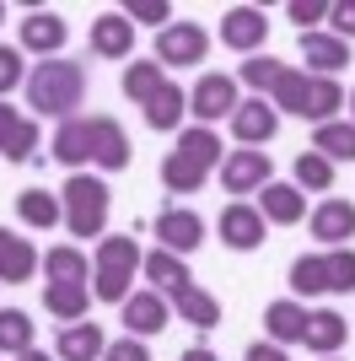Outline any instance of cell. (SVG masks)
Wrapping results in <instances>:
<instances>
[{
	"label": "cell",
	"mask_w": 355,
	"mask_h": 361,
	"mask_svg": "<svg viewBox=\"0 0 355 361\" xmlns=\"http://www.w3.org/2000/svg\"><path fill=\"white\" fill-rule=\"evenodd\" d=\"M54 350H59V361H97L108 350V340H103L97 324H65L59 340H54Z\"/></svg>",
	"instance_id": "obj_19"
},
{
	"label": "cell",
	"mask_w": 355,
	"mask_h": 361,
	"mask_svg": "<svg viewBox=\"0 0 355 361\" xmlns=\"http://www.w3.org/2000/svg\"><path fill=\"white\" fill-rule=\"evenodd\" d=\"M32 270H38V254H32V243L0 226V281H6V286H16V281H32Z\"/></svg>",
	"instance_id": "obj_20"
},
{
	"label": "cell",
	"mask_w": 355,
	"mask_h": 361,
	"mask_svg": "<svg viewBox=\"0 0 355 361\" xmlns=\"http://www.w3.org/2000/svg\"><path fill=\"white\" fill-rule=\"evenodd\" d=\"M328 22H334V38H344V44H350V38H355V0L328 6Z\"/></svg>",
	"instance_id": "obj_44"
},
{
	"label": "cell",
	"mask_w": 355,
	"mask_h": 361,
	"mask_svg": "<svg viewBox=\"0 0 355 361\" xmlns=\"http://www.w3.org/2000/svg\"><path fill=\"white\" fill-rule=\"evenodd\" d=\"M135 264H140V248H135V238H103L97 243V270H92V281H97V297L103 302H124L130 297V281H135Z\"/></svg>",
	"instance_id": "obj_3"
},
{
	"label": "cell",
	"mask_w": 355,
	"mask_h": 361,
	"mask_svg": "<svg viewBox=\"0 0 355 361\" xmlns=\"http://www.w3.org/2000/svg\"><path fill=\"white\" fill-rule=\"evenodd\" d=\"M221 243L237 248V254L259 248V243H264V216H259V205H226L221 211Z\"/></svg>",
	"instance_id": "obj_12"
},
{
	"label": "cell",
	"mask_w": 355,
	"mask_h": 361,
	"mask_svg": "<svg viewBox=\"0 0 355 361\" xmlns=\"http://www.w3.org/2000/svg\"><path fill=\"white\" fill-rule=\"evenodd\" d=\"M0 350H6V356L32 350V318L22 313V307H6V313H0Z\"/></svg>",
	"instance_id": "obj_36"
},
{
	"label": "cell",
	"mask_w": 355,
	"mask_h": 361,
	"mask_svg": "<svg viewBox=\"0 0 355 361\" xmlns=\"http://www.w3.org/2000/svg\"><path fill=\"white\" fill-rule=\"evenodd\" d=\"M16 361H49V356H44V350H38V345H32V350H22V356H16Z\"/></svg>",
	"instance_id": "obj_48"
},
{
	"label": "cell",
	"mask_w": 355,
	"mask_h": 361,
	"mask_svg": "<svg viewBox=\"0 0 355 361\" xmlns=\"http://www.w3.org/2000/svg\"><path fill=\"white\" fill-rule=\"evenodd\" d=\"M183 114H189V92L178 87V81H162V92L146 103V124L151 130H178Z\"/></svg>",
	"instance_id": "obj_25"
},
{
	"label": "cell",
	"mask_w": 355,
	"mask_h": 361,
	"mask_svg": "<svg viewBox=\"0 0 355 361\" xmlns=\"http://www.w3.org/2000/svg\"><path fill=\"white\" fill-rule=\"evenodd\" d=\"M32 151H38V124L22 119L11 103H0V157L6 162H27Z\"/></svg>",
	"instance_id": "obj_15"
},
{
	"label": "cell",
	"mask_w": 355,
	"mask_h": 361,
	"mask_svg": "<svg viewBox=\"0 0 355 361\" xmlns=\"http://www.w3.org/2000/svg\"><path fill=\"white\" fill-rule=\"evenodd\" d=\"M92 124V162L108 167V173H118V167H130V135H124V124L108 119V114H97Z\"/></svg>",
	"instance_id": "obj_9"
},
{
	"label": "cell",
	"mask_w": 355,
	"mask_h": 361,
	"mask_svg": "<svg viewBox=\"0 0 355 361\" xmlns=\"http://www.w3.org/2000/svg\"><path fill=\"white\" fill-rule=\"evenodd\" d=\"M280 71H285L280 60H269V54H253V60L242 65V81H248L253 92H269L275 81H280Z\"/></svg>",
	"instance_id": "obj_40"
},
{
	"label": "cell",
	"mask_w": 355,
	"mask_h": 361,
	"mask_svg": "<svg viewBox=\"0 0 355 361\" xmlns=\"http://www.w3.org/2000/svg\"><path fill=\"white\" fill-rule=\"evenodd\" d=\"M323 281H328V291H355V248H328Z\"/></svg>",
	"instance_id": "obj_37"
},
{
	"label": "cell",
	"mask_w": 355,
	"mask_h": 361,
	"mask_svg": "<svg viewBox=\"0 0 355 361\" xmlns=\"http://www.w3.org/2000/svg\"><path fill=\"white\" fill-rule=\"evenodd\" d=\"M189 114L194 119H205V124H216V119H232L237 114V81L232 75H199V87L189 92Z\"/></svg>",
	"instance_id": "obj_5"
},
{
	"label": "cell",
	"mask_w": 355,
	"mask_h": 361,
	"mask_svg": "<svg viewBox=\"0 0 355 361\" xmlns=\"http://www.w3.org/2000/svg\"><path fill=\"white\" fill-rule=\"evenodd\" d=\"M118 307H124V329H130L135 340L167 329V297H156V291H130Z\"/></svg>",
	"instance_id": "obj_11"
},
{
	"label": "cell",
	"mask_w": 355,
	"mask_h": 361,
	"mask_svg": "<svg viewBox=\"0 0 355 361\" xmlns=\"http://www.w3.org/2000/svg\"><path fill=\"white\" fill-rule=\"evenodd\" d=\"M269 108H275V114H296V119H301V114H307V75L285 65L280 81L269 87Z\"/></svg>",
	"instance_id": "obj_30"
},
{
	"label": "cell",
	"mask_w": 355,
	"mask_h": 361,
	"mask_svg": "<svg viewBox=\"0 0 355 361\" xmlns=\"http://www.w3.org/2000/svg\"><path fill=\"white\" fill-rule=\"evenodd\" d=\"M81 97H87V71H81L75 60H44V65H32L27 103L38 108V114H54V119L65 124L75 108H81Z\"/></svg>",
	"instance_id": "obj_1"
},
{
	"label": "cell",
	"mask_w": 355,
	"mask_h": 361,
	"mask_svg": "<svg viewBox=\"0 0 355 361\" xmlns=\"http://www.w3.org/2000/svg\"><path fill=\"white\" fill-rule=\"evenodd\" d=\"M264 32H269V22H264V11L259 6H232V11L221 16V44L226 49H259L264 44Z\"/></svg>",
	"instance_id": "obj_13"
},
{
	"label": "cell",
	"mask_w": 355,
	"mask_h": 361,
	"mask_svg": "<svg viewBox=\"0 0 355 361\" xmlns=\"http://www.w3.org/2000/svg\"><path fill=\"white\" fill-rule=\"evenodd\" d=\"M334 108H344V87L334 75H307V114H301V119L334 124Z\"/></svg>",
	"instance_id": "obj_26"
},
{
	"label": "cell",
	"mask_w": 355,
	"mask_h": 361,
	"mask_svg": "<svg viewBox=\"0 0 355 361\" xmlns=\"http://www.w3.org/2000/svg\"><path fill=\"white\" fill-rule=\"evenodd\" d=\"M259 216H264V221H275V226H296L301 216H307V200H301V189H296V183H264Z\"/></svg>",
	"instance_id": "obj_17"
},
{
	"label": "cell",
	"mask_w": 355,
	"mask_h": 361,
	"mask_svg": "<svg viewBox=\"0 0 355 361\" xmlns=\"http://www.w3.org/2000/svg\"><path fill=\"white\" fill-rule=\"evenodd\" d=\"M49 157H54V162H65V167L92 162V124H87V119H65V124L54 130V146H49Z\"/></svg>",
	"instance_id": "obj_21"
},
{
	"label": "cell",
	"mask_w": 355,
	"mask_h": 361,
	"mask_svg": "<svg viewBox=\"0 0 355 361\" xmlns=\"http://www.w3.org/2000/svg\"><path fill=\"white\" fill-rule=\"evenodd\" d=\"M44 270H49V281H59V286H87V275H92V264H87V254L81 248H49V259H44Z\"/></svg>",
	"instance_id": "obj_29"
},
{
	"label": "cell",
	"mask_w": 355,
	"mask_h": 361,
	"mask_svg": "<svg viewBox=\"0 0 355 361\" xmlns=\"http://www.w3.org/2000/svg\"><path fill=\"white\" fill-rule=\"evenodd\" d=\"M22 81H27V71H22V49L0 44V103H6V92L22 87Z\"/></svg>",
	"instance_id": "obj_42"
},
{
	"label": "cell",
	"mask_w": 355,
	"mask_h": 361,
	"mask_svg": "<svg viewBox=\"0 0 355 361\" xmlns=\"http://www.w3.org/2000/svg\"><path fill=\"white\" fill-rule=\"evenodd\" d=\"M167 302H173L178 318H183V324H194V329H216V324H221V302L210 297V291H199L194 281H189L183 291H173Z\"/></svg>",
	"instance_id": "obj_22"
},
{
	"label": "cell",
	"mask_w": 355,
	"mask_h": 361,
	"mask_svg": "<svg viewBox=\"0 0 355 361\" xmlns=\"http://www.w3.org/2000/svg\"><path fill=\"white\" fill-rule=\"evenodd\" d=\"M275 130H280V114H275L264 97L237 103V114H232V135L242 140V146H269V140H275Z\"/></svg>",
	"instance_id": "obj_7"
},
{
	"label": "cell",
	"mask_w": 355,
	"mask_h": 361,
	"mask_svg": "<svg viewBox=\"0 0 355 361\" xmlns=\"http://www.w3.org/2000/svg\"><path fill=\"white\" fill-rule=\"evenodd\" d=\"M312 151L328 162H355V124H318Z\"/></svg>",
	"instance_id": "obj_33"
},
{
	"label": "cell",
	"mask_w": 355,
	"mask_h": 361,
	"mask_svg": "<svg viewBox=\"0 0 355 361\" xmlns=\"http://www.w3.org/2000/svg\"><path fill=\"white\" fill-rule=\"evenodd\" d=\"M135 49V27L124 11H103L92 22V54H103V60H124Z\"/></svg>",
	"instance_id": "obj_16"
},
{
	"label": "cell",
	"mask_w": 355,
	"mask_h": 361,
	"mask_svg": "<svg viewBox=\"0 0 355 361\" xmlns=\"http://www.w3.org/2000/svg\"><path fill=\"white\" fill-rule=\"evenodd\" d=\"M248 361H291V356H285V350L275 345V340H269V345L259 340V345H248Z\"/></svg>",
	"instance_id": "obj_46"
},
{
	"label": "cell",
	"mask_w": 355,
	"mask_h": 361,
	"mask_svg": "<svg viewBox=\"0 0 355 361\" xmlns=\"http://www.w3.org/2000/svg\"><path fill=\"white\" fill-rule=\"evenodd\" d=\"M16 216H22L27 226H38V232H49V226L65 216V205H59L49 189H22V195H16Z\"/></svg>",
	"instance_id": "obj_28"
},
{
	"label": "cell",
	"mask_w": 355,
	"mask_h": 361,
	"mask_svg": "<svg viewBox=\"0 0 355 361\" xmlns=\"http://www.w3.org/2000/svg\"><path fill=\"white\" fill-rule=\"evenodd\" d=\"M221 183L226 195H253L269 183V151H232L221 162Z\"/></svg>",
	"instance_id": "obj_8"
},
{
	"label": "cell",
	"mask_w": 355,
	"mask_h": 361,
	"mask_svg": "<svg viewBox=\"0 0 355 361\" xmlns=\"http://www.w3.org/2000/svg\"><path fill=\"white\" fill-rule=\"evenodd\" d=\"M285 16H291V22H323L328 6H318V0H291V6H285Z\"/></svg>",
	"instance_id": "obj_45"
},
{
	"label": "cell",
	"mask_w": 355,
	"mask_h": 361,
	"mask_svg": "<svg viewBox=\"0 0 355 361\" xmlns=\"http://www.w3.org/2000/svg\"><path fill=\"white\" fill-rule=\"evenodd\" d=\"M301 60L318 75H334L340 65H350V44L334 38V32H301Z\"/></svg>",
	"instance_id": "obj_18"
},
{
	"label": "cell",
	"mask_w": 355,
	"mask_h": 361,
	"mask_svg": "<svg viewBox=\"0 0 355 361\" xmlns=\"http://www.w3.org/2000/svg\"><path fill=\"white\" fill-rule=\"evenodd\" d=\"M344 334H350V324H344L334 307H323V313H307V340H301V345L318 350V356H334V350L344 345Z\"/></svg>",
	"instance_id": "obj_24"
},
{
	"label": "cell",
	"mask_w": 355,
	"mask_h": 361,
	"mask_svg": "<svg viewBox=\"0 0 355 361\" xmlns=\"http://www.w3.org/2000/svg\"><path fill=\"white\" fill-rule=\"evenodd\" d=\"M140 270H146V281H156V286H162V297H173V291L189 286V264H183L178 254H167V248L146 254V259H140Z\"/></svg>",
	"instance_id": "obj_27"
},
{
	"label": "cell",
	"mask_w": 355,
	"mask_h": 361,
	"mask_svg": "<svg viewBox=\"0 0 355 361\" xmlns=\"http://www.w3.org/2000/svg\"><path fill=\"white\" fill-rule=\"evenodd\" d=\"M151 226H156L162 248H167V254H178V259H183V254H194V248L205 243V221H199L194 211H178V205H167V211L156 216Z\"/></svg>",
	"instance_id": "obj_6"
},
{
	"label": "cell",
	"mask_w": 355,
	"mask_h": 361,
	"mask_svg": "<svg viewBox=\"0 0 355 361\" xmlns=\"http://www.w3.org/2000/svg\"><path fill=\"white\" fill-rule=\"evenodd\" d=\"M183 361H221V356H216L210 345H189V350H183Z\"/></svg>",
	"instance_id": "obj_47"
},
{
	"label": "cell",
	"mask_w": 355,
	"mask_h": 361,
	"mask_svg": "<svg viewBox=\"0 0 355 361\" xmlns=\"http://www.w3.org/2000/svg\"><path fill=\"white\" fill-rule=\"evenodd\" d=\"M350 114H355V92H350Z\"/></svg>",
	"instance_id": "obj_49"
},
{
	"label": "cell",
	"mask_w": 355,
	"mask_h": 361,
	"mask_svg": "<svg viewBox=\"0 0 355 361\" xmlns=\"http://www.w3.org/2000/svg\"><path fill=\"white\" fill-rule=\"evenodd\" d=\"M0 16H6V6H0Z\"/></svg>",
	"instance_id": "obj_51"
},
{
	"label": "cell",
	"mask_w": 355,
	"mask_h": 361,
	"mask_svg": "<svg viewBox=\"0 0 355 361\" xmlns=\"http://www.w3.org/2000/svg\"><path fill=\"white\" fill-rule=\"evenodd\" d=\"M296 183L323 195L328 183H334V162H328V157H318V151H301V157H296Z\"/></svg>",
	"instance_id": "obj_39"
},
{
	"label": "cell",
	"mask_w": 355,
	"mask_h": 361,
	"mask_svg": "<svg viewBox=\"0 0 355 361\" xmlns=\"http://www.w3.org/2000/svg\"><path fill=\"white\" fill-rule=\"evenodd\" d=\"M312 238L328 243V248H344L355 238V205L350 200H323L318 211H312Z\"/></svg>",
	"instance_id": "obj_14"
},
{
	"label": "cell",
	"mask_w": 355,
	"mask_h": 361,
	"mask_svg": "<svg viewBox=\"0 0 355 361\" xmlns=\"http://www.w3.org/2000/svg\"><path fill=\"white\" fill-rule=\"evenodd\" d=\"M178 151L189 157V162H199L210 173V167L221 162V140H216V130H205V124H194V130H183L178 135Z\"/></svg>",
	"instance_id": "obj_35"
},
{
	"label": "cell",
	"mask_w": 355,
	"mask_h": 361,
	"mask_svg": "<svg viewBox=\"0 0 355 361\" xmlns=\"http://www.w3.org/2000/svg\"><path fill=\"white\" fill-rule=\"evenodd\" d=\"M65 38H70L65 16H54V11H27V22H22V49L44 54V60H59Z\"/></svg>",
	"instance_id": "obj_10"
},
{
	"label": "cell",
	"mask_w": 355,
	"mask_h": 361,
	"mask_svg": "<svg viewBox=\"0 0 355 361\" xmlns=\"http://www.w3.org/2000/svg\"><path fill=\"white\" fill-rule=\"evenodd\" d=\"M44 307L54 318H65V324H81L87 307H92V297H87V286H59V281H49L44 286Z\"/></svg>",
	"instance_id": "obj_31"
},
{
	"label": "cell",
	"mask_w": 355,
	"mask_h": 361,
	"mask_svg": "<svg viewBox=\"0 0 355 361\" xmlns=\"http://www.w3.org/2000/svg\"><path fill=\"white\" fill-rule=\"evenodd\" d=\"M59 205H65V226L75 238H97L108 226V205H113V189L92 173H70L65 189H59Z\"/></svg>",
	"instance_id": "obj_2"
},
{
	"label": "cell",
	"mask_w": 355,
	"mask_h": 361,
	"mask_svg": "<svg viewBox=\"0 0 355 361\" xmlns=\"http://www.w3.org/2000/svg\"><path fill=\"white\" fill-rule=\"evenodd\" d=\"M210 49V32L199 22H167L156 32V65H199Z\"/></svg>",
	"instance_id": "obj_4"
},
{
	"label": "cell",
	"mask_w": 355,
	"mask_h": 361,
	"mask_svg": "<svg viewBox=\"0 0 355 361\" xmlns=\"http://www.w3.org/2000/svg\"><path fill=\"white\" fill-rule=\"evenodd\" d=\"M162 65L156 60H135V65H124V97H130V103H140L146 108L151 97H156V92H162Z\"/></svg>",
	"instance_id": "obj_32"
},
{
	"label": "cell",
	"mask_w": 355,
	"mask_h": 361,
	"mask_svg": "<svg viewBox=\"0 0 355 361\" xmlns=\"http://www.w3.org/2000/svg\"><path fill=\"white\" fill-rule=\"evenodd\" d=\"M323 361H340V356H323Z\"/></svg>",
	"instance_id": "obj_50"
},
{
	"label": "cell",
	"mask_w": 355,
	"mask_h": 361,
	"mask_svg": "<svg viewBox=\"0 0 355 361\" xmlns=\"http://www.w3.org/2000/svg\"><path fill=\"white\" fill-rule=\"evenodd\" d=\"M162 183L173 189V195H194V189L205 183V167L189 162L183 151H167V157H162Z\"/></svg>",
	"instance_id": "obj_34"
},
{
	"label": "cell",
	"mask_w": 355,
	"mask_h": 361,
	"mask_svg": "<svg viewBox=\"0 0 355 361\" xmlns=\"http://www.w3.org/2000/svg\"><path fill=\"white\" fill-rule=\"evenodd\" d=\"M130 27L135 22H146V27H167V22H173V6H167V0H130Z\"/></svg>",
	"instance_id": "obj_41"
},
{
	"label": "cell",
	"mask_w": 355,
	"mask_h": 361,
	"mask_svg": "<svg viewBox=\"0 0 355 361\" xmlns=\"http://www.w3.org/2000/svg\"><path fill=\"white\" fill-rule=\"evenodd\" d=\"M103 361H151V350H146V340L124 334V340H113V345L103 350Z\"/></svg>",
	"instance_id": "obj_43"
},
{
	"label": "cell",
	"mask_w": 355,
	"mask_h": 361,
	"mask_svg": "<svg viewBox=\"0 0 355 361\" xmlns=\"http://www.w3.org/2000/svg\"><path fill=\"white\" fill-rule=\"evenodd\" d=\"M291 291H301V297H323L328 291V281H323V254H301L291 264Z\"/></svg>",
	"instance_id": "obj_38"
},
{
	"label": "cell",
	"mask_w": 355,
	"mask_h": 361,
	"mask_svg": "<svg viewBox=\"0 0 355 361\" xmlns=\"http://www.w3.org/2000/svg\"><path fill=\"white\" fill-rule=\"evenodd\" d=\"M264 329H269L275 345L307 340V307H301V302H269V307H264Z\"/></svg>",
	"instance_id": "obj_23"
}]
</instances>
